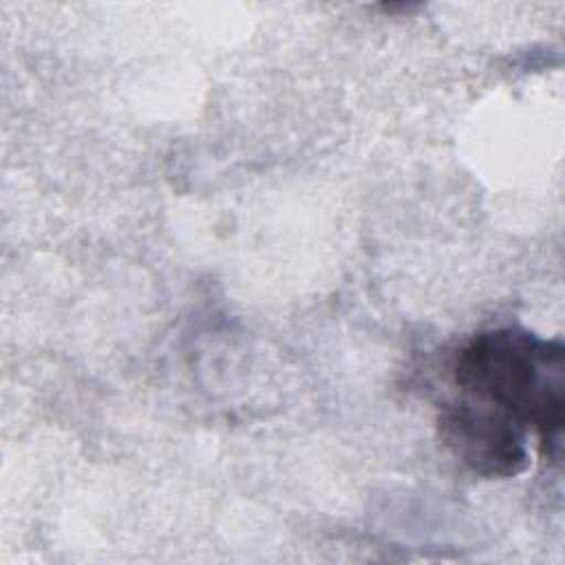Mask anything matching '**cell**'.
Here are the masks:
<instances>
[{
	"label": "cell",
	"instance_id": "cell-1",
	"mask_svg": "<svg viewBox=\"0 0 565 565\" xmlns=\"http://www.w3.org/2000/svg\"><path fill=\"white\" fill-rule=\"evenodd\" d=\"M463 395L501 408L539 437L541 455L561 459L565 424V349L525 329L472 335L452 364Z\"/></svg>",
	"mask_w": 565,
	"mask_h": 565
},
{
	"label": "cell",
	"instance_id": "cell-2",
	"mask_svg": "<svg viewBox=\"0 0 565 565\" xmlns=\"http://www.w3.org/2000/svg\"><path fill=\"white\" fill-rule=\"evenodd\" d=\"M437 433L444 448L477 477L510 479L530 463L527 428L475 397L441 404Z\"/></svg>",
	"mask_w": 565,
	"mask_h": 565
}]
</instances>
